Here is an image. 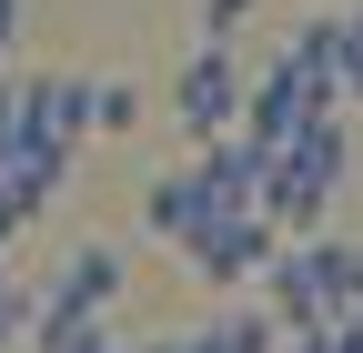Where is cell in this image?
Instances as JSON below:
<instances>
[{
    "label": "cell",
    "mask_w": 363,
    "mask_h": 353,
    "mask_svg": "<svg viewBox=\"0 0 363 353\" xmlns=\"http://www.w3.org/2000/svg\"><path fill=\"white\" fill-rule=\"evenodd\" d=\"M252 202H262V152L233 131V142H202L182 172H162V182L142 192V223L162 242H192L202 223H242Z\"/></svg>",
    "instance_id": "1"
},
{
    "label": "cell",
    "mask_w": 363,
    "mask_h": 353,
    "mask_svg": "<svg viewBox=\"0 0 363 353\" xmlns=\"http://www.w3.org/2000/svg\"><path fill=\"white\" fill-rule=\"evenodd\" d=\"M343 162H353V131H343V111H323L313 131H293V142H272L262 152V223H272V242H313L323 232V212H333V192H343Z\"/></svg>",
    "instance_id": "2"
},
{
    "label": "cell",
    "mask_w": 363,
    "mask_h": 353,
    "mask_svg": "<svg viewBox=\"0 0 363 353\" xmlns=\"http://www.w3.org/2000/svg\"><path fill=\"white\" fill-rule=\"evenodd\" d=\"M121 283H131V262H121L111 242H81V252L61 262V273L30 293V323H111Z\"/></svg>",
    "instance_id": "3"
},
{
    "label": "cell",
    "mask_w": 363,
    "mask_h": 353,
    "mask_svg": "<svg viewBox=\"0 0 363 353\" xmlns=\"http://www.w3.org/2000/svg\"><path fill=\"white\" fill-rule=\"evenodd\" d=\"M172 121L192 131V142H233L242 131V61L233 51H192L172 81Z\"/></svg>",
    "instance_id": "4"
},
{
    "label": "cell",
    "mask_w": 363,
    "mask_h": 353,
    "mask_svg": "<svg viewBox=\"0 0 363 353\" xmlns=\"http://www.w3.org/2000/svg\"><path fill=\"white\" fill-rule=\"evenodd\" d=\"M272 252H283V242H272V223H262V212H242V223H202L192 242H182V273H192L202 293H233V283L262 273Z\"/></svg>",
    "instance_id": "5"
},
{
    "label": "cell",
    "mask_w": 363,
    "mask_h": 353,
    "mask_svg": "<svg viewBox=\"0 0 363 353\" xmlns=\"http://www.w3.org/2000/svg\"><path fill=\"white\" fill-rule=\"evenodd\" d=\"M262 293H272V323L283 333H333V303H323V242H283L262 262Z\"/></svg>",
    "instance_id": "6"
},
{
    "label": "cell",
    "mask_w": 363,
    "mask_h": 353,
    "mask_svg": "<svg viewBox=\"0 0 363 353\" xmlns=\"http://www.w3.org/2000/svg\"><path fill=\"white\" fill-rule=\"evenodd\" d=\"M81 101H91V131H131L142 121V91L131 81H81Z\"/></svg>",
    "instance_id": "7"
},
{
    "label": "cell",
    "mask_w": 363,
    "mask_h": 353,
    "mask_svg": "<svg viewBox=\"0 0 363 353\" xmlns=\"http://www.w3.org/2000/svg\"><path fill=\"white\" fill-rule=\"evenodd\" d=\"M30 333H40V353H121L111 323H30Z\"/></svg>",
    "instance_id": "8"
},
{
    "label": "cell",
    "mask_w": 363,
    "mask_h": 353,
    "mask_svg": "<svg viewBox=\"0 0 363 353\" xmlns=\"http://www.w3.org/2000/svg\"><path fill=\"white\" fill-rule=\"evenodd\" d=\"M242 11H252V0H202V11H192V30H202V51H233V30H242Z\"/></svg>",
    "instance_id": "9"
},
{
    "label": "cell",
    "mask_w": 363,
    "mask_h": 353,
    "mask_svg": "<svg viewBox=\"0 0 363 353\" xmlns=\"http://www.w3.org/2000/svg\"><path fill=\"white\" fill-rule=\"evenodd\" d=\"M333 91H343V101H363V0L343 11V71H333Z\"/></svg>",
    "instance_id": "10"
},
{
    "label": "cell",
    "mask_w": 363,
    "mask_h": 353,
    "mask_svg": "<svg viewBox=\"0 0 363 353\" xmlns=\"http://www.w3.org/2000/svg\"><path fill=\"white\" fill-rule=\"evenodd\" d=\"M30 333V293L11 283V262H0V343H21Z\"/></svg>",
    "instance_id": "11"
},
{
    "label": "cell",
    "mask_w": 363,
    "mask_h": 353,
    "mask_svg": "<svg viewBox=\"0 0 363 353\" xmlns=\"http://www.w3.org/2000/svg\"><path fill=\"white\" fill-rule=\"evenodd\" d=\"M11 40H21V0H0V51H11Z\"/></svg>",
    "instance_id": "12"
}]
</instances>
